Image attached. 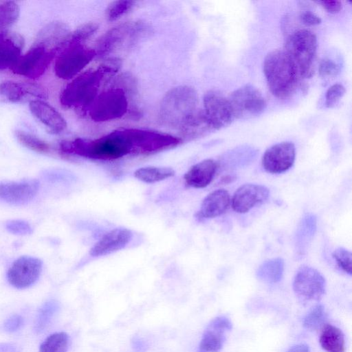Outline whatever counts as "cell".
Instances as JSON below:
<instances>
[{"instance_id": "cell-10", "label": "cell", "mask_w": 352, "mask_h": 352, "mask_svg": "<svg viewBox=\"0 0 352 352\" xmlns=\"http://www.w3.org/2000/svg\"><path fill=\"white\" fill-rule=\"evenodd\" d=\"M56 52L34 42L30 50L10 68L13 73L30 78L42 76L54 59Z\"/></svg>"}, {"instance_id": "cell-2", "label": "cell", "mask_w": 352, "mask_h": 352, "mask_svg": "<svg viewBox=\"0 0 352 352\" xmlns=\"http://www.w3.org/2000/svg\"><path fill=\"white\" fill-rule=\"evenodd\" d=\"M117 70L116 64L111 60H107L97 69H91L81 73L61 92V104L67 108H83L91 104L98 96L104 75Z\"/></svg>"}, {"instance_id": "cell-35", "label": "cell", "mask_w": 352, "mask_h": 352, "mask_svg": "<svg viewBox=\"0 0 352 352\" xmlns=\"http://www.w3.org/2000/svg\"><path fill=\"white\" fill-rule=\"evenodd\" d=\"M327 319V314L324 307L321 304L314 306L302 320L305 328L310 331H314L322 326Z\"/></svg>"}, {"instance_id": "cell-27", "label": "cell", "mask_w": 352, "mask_h": 352, "mask_svg": "<svg viewBox=\"0 0 352 352\" xmlns=\"http://www.w3.org/2000/svg\"><path fill=\"white\" fill-rule=\"evenodd\" d=\"M320 344L327 352H345V340L342 331L331 325H324L320 336Z\"/></svg>"}, {"instance_id": "cell-16", "label": "cell", "mask_w": 352, "mask_h": 352, "mask_svg": "<svg viewBox=\"0 0 352 352\" xmlns=\"http://www.w3.org/2000/svg\"><path fill=\"white\" fill-rule=\"evenodd\" d=\"M30 97L47 98V91L40 85L32 82L5 81L0 83V102L16 103Z\"/></svg>"}, {"instance_id": "cell-13", "label": "cell", "mask_w": 352, "mask_h": 352, "mask_svg": "<svg viewBox=\"0 0 352 352\" xmlns=\"http://www.w3.org/2000/svg\"><path fill=\"white\" fill-rule=\"evenodd\" d=\"M41 270L42 261L39 258L23 256L16 259L10 267L8 280L16 288H26L38 280Z\"/></svg>"}, {"instance_id": "cell-15", "label": "cell", "mask_w": 352, "mask_h": 352, "mask_svg": "<svg viewBox=\"0 0 352 352\" xmlns=\"http://www.w3.org/2000/svg\"><path fill=\"white\" fill-rule=\"evenodd\" d=\"M270 195L269 189L261 184H245L234 193L231 204L238 213H245L254 206L265 202Z\"/></svg>"}, {"instance_id": "cell-39", "label": "cell", "mask_w": 352, "mask_h": 352, "mask_svg": "<svg viewBox=\"0 0 352 352\" xmlns=\"http://www.w3.org/2000/svg\"><path fill=\"white\" fill-rule=\"evenodd\" d=\"M345 94V88L341 84H334L326 92L325 104L328 108L334 107Z\"/></svg>"}, {"instance_id": "cell-21", "label": "cell", "mask_w": 352, "mask_h": 352, "mask_svg": "<svg viewBox=\"0 0 352 352\" xmlns=\"http://www.w3.org/2000/svg\"><path fill=\"white\" fill-rule=\"evenodd\" d=\"M24 39L19 33L0 32V70L11 68L21 56Z\"/></svg>"}, {"instance_id": "cell-43", "label": "cell", "mask_w": 352, "mask_h": 352, "mask_svg": "<svg viewBox=\"0 0 352 352\" xmlns=\"http://www.w3.org/2000/svg\"><path fill=\"white\" fill-rule=\"evenodd\" d=\"M300 19L301 22L307 26L317 25L321 23V19L310 11L302 12Z\"/></svg>"}, {"instance_id": "cell-30", "label": "cell", "mask_w": 352, "mask_h": 352, "mask_svg": "<svg viewBox=\"0 0 352 352\" xmlns=\"http://www.w3.org/2000/svg\"><path fill=\"white\" fill-rule=\"evenodd\" d=\"M254 157V152L251 150L239 152L236 151L223 158L222 163L219 164L224 169H236L248 165Z\"/></svg>"}, {"instance_id": "cell-11", "label": "cell", "mask_w": 352, "mask_h": 352, "mask_svg": "<svg viewBox=\"0 0 352 352\" xmlns=\"http://www.w3.org/2000/svg\"><path fill=\"white\" fill-rule=\"evenodd\" d=\"M293 289L298 300L302 303L318 301L325 293L326 280L316 269L302 265L298 270L294 276Z\"/></svg>"}, {"instance_id": "cell-32", "label": "cell", "mask_w": 352, "mask_h": 352, "mask_svg": "<svg viewBox=\"0 0 352 352\" xmlns=\"http://www.w3.org/2000/svg\"><path fill=\"white\" fill-rule=\"evenodd\" d=\"M59 308L58 303L55 300L45 302L39 309L36 318L34 329L36 332L43 331Z\"/></svg>"}, {"instance_id": "cell-33", "label": "cell", "mask_w": 352, "mask_h": 352, "mask_svg": "<svg viewBox=\"0 0 352 352\" xmlns=\"http://www.w3.org/2000/svg\"><path fill=\"white\" fill-rule=\"evenodd\" d=\"M18 141L25 147L39 153H47L50 151V145L46 142L23 131L15 133Z\"/></svg>"}, {"instance_id": "cell-20", "label": "cell", "mask_w": 352, "mask_h": 352, "mask_svg": "<svg viewBox=\"0 0 352 352\" xmlns=\"http://www.w3.org/2000/svg\"><path fill=\"white\" fill-rule=\"evenodd\" d=\"M29 107L32 115L46 126L49 133L58 134L66 129L67 123L63 117L45 101L31 100Z\"/></svg>"}, {"instance_id": "cell-6", "label": "cell", "mask_w": 352, "mask_h": 352, "mask_svg": "<svg viewBox=\"0 0 352 352\" xmlns=\"http://www.w3.org/2000/svg\"><path fill=\"white\" fill-rule=\"evenodd\" d=\"M96 54L94 48L69 41L56 60L55 74L61 79H71L79 74Z\"/></svg>"}, {"instance_id": "cell-29", "label": "cell", "mask_w": 352, "mask_h": 352, "mask_svg": "<svg viewBox=\"0 0 352 352\" xmlns=\"http://www.w3.org/2000/svg\"><path fill=\"white\" fill-rule=\"evenodd\" d=\"M175 170L168 167L145 166L137 169L134 176L145 183H155L173 177Z\"/></svg>"}, {"instance_id": "cell-25", "label": "cell", "mask_w": 352, "mask_h": 352, "mask_svg": "<svg viewBox=\"0 0 352 352\" xmlns=\"http://www.w3.org/2000/svg\"><path fill=\"white\" fill-rule=\"evenodd\" d=\"M316 229V217L311 213L305 214L299 222L294 238L295 252L298 258L306 254Z\"/></svg>"}, {"instance_id": "cell-18", "label": "cell", "mask_w": 352, "mask_h": 352, "mask_svg": "<svg viewBox=\"0 0 352 352\" xmlns=\"http://www.w3.org/2000/svg\"><path fill=\"white\" fill-rule=\"evenodd\" d=\"M38 188L36 179L1 183L0 199L12 204H24L34 197Z\"/></svg>"}, {"instance_id": "cell-3", "label": "cell", "mask_w": 352, "mask_h": 352, "mask_svg": "<svg viewBox=\"0 0 352 352\" xmlns=\"http://www.w3.org/2000/svg\"><path fill=\"white\" fill-rule=\"evenodd\" d=\"M263 73L272 94L282 99L290 97L295 92L300 78L284 50H274L265 56Z\"/></svg>"}, {"instance_id": "cell-5", "label": "cell", "mask_w": 352, "mask_h": 352, "mask_svg": "<svg viewBox=\"0 0 352 352\" xmlns=\"http://www.w3.org/2000/svg\"><path fill=\"white\" fill-rule=\"evenodd\" d=\"M317 51L316 35L308 30L293 32L286 40L284 52L289 57L300 78H308L314 73Z\"/></svg>"}, {"instance_id": "cell-12", "label": "cell", "mask_w": 352, "mask_h": 352, "mask_svg": "<svg viewBox=\"0 0 352 352\" xmlns=\"http://www.w3.org/2000/svg\"><path fill=\"white\" fill-rule=\"evenodd\" d=\"M204 112L214 130L228 126L234 119L228 101L217 91H207L203 99Z\"/></svg>"}, {"instance_id": "cell-40", "label": "cell", "mask_w": 352, "mask_h": 352, "mask_svg": "<svg viewBox=\"0 0 352 352\" xmlns=\"http://www.w3.org/2000/svg\"><path fill=\"white\" fill-rule=\"evenodd\" d=\"M8 231L14 234L26 235L32 232L31 226L23 220H11L6 225Z\"/></svg>"}, {"instance_id": "cell-4", "label": "cell", "mask_w": 352, "mask_h": 352, "mask_svg": "<svg viewBox=\"0 0 352 352\" xmlns=\"http://www.w3.org/2000/svg\"><path fill=\"white\" fill-rule=\"evenodd\" d=\"M196 90L188 85H180L170 89L160 103L159 117L167 127L179 130L198 109Z\"/></svg>"}, {"instance_id": "cell-26", "label": "cell", "mask_w": 352, "mask_h": 352, "mask_svg": "<svg viewBox=\"0 0 352 352\" xmlns=\"http://www.w3.org/2000/svg\"><path fill=\"white\" fill-rule=\"evenodd\" d=\"M179 131L184 138L195 139L207 135L214 129L201 109H197L184 123Z\"/></svg>"}, {"instance_id": "cell-45", "label": "cell", "mask_w": 352, "mask_h": 352, "mask_svg": "<svg viewBox=\"0 0 352 352\" xmlns=\"http://www.w3.org/2000/svg\"><path fill=\"white\" fill-rule=\"evenodd\" d=\"M287 352H310V349L307 344L300 343L294 345Z\"/></svg>"}, {"instance_id": "cell-38", "label": "cell", "mask_w": 352, "mask_h": 352, "mask_svg": "<svg viewBox=\"0 0 352 352\" xmlns=\"http://www.w3.org/2000/svg\"><path fill=\"white\" fill-rule=\"evenodd\" d=\"M332 256L338 266L344 272L351 275L352 273L351 252L344 248H338L333 251Z\"/></svg>"}, {"instance_id": "cell-37", "label": "cell", "mask_w": 352, "mask_h": 352, "mask_svg": "<svg viewBox=\"0 0 352 352\" xmlns=\"http://www.w3.org/2000/svg\"><path fill=\"white\" fill-rule=\"evenodd\" d=\"M98 25L94 22H89L78 27L72 34L69 41L79 43H84L85 41L91 37L98 30Z\"/></svg>"}, {"instance_id": "cell-28", "label": "cell", "mask_w": 352, "mask_h": 352, "mask_svg": "<svg viewBox=\"0 0 352 352\" xmlns=\"http://www.w3.org/2000/svg\"><path fill=\"white\" fill-rule=\"evenodd\" d=\"M284 265V261L280 258L268 259L258 267L256 270V276L260 280L266 283H276L283 277Z\"/></svg>"}, {"instance_id": "cell-42", "label": "cell", "mask_w": 352, "mask_h": 352, "mask_svg": "<svg viewBox=\"0 0 352 352\" xmlns=\"http://www.w3.org/2000/svg\"><path fill=\"white\" fill-rule=\"evenodd\" d=\"M23 324V319L19 315H13L4 322L3 328L8 332H14L19 330Z\"/></svg>"}, {"instance_id": "cell-17", "label": "cell", "mask_w": 352, "mask_h": 352, "mask_svg": "<svg viewBox=\"0 0 352 352\" xmlns=\"http://www.w3.org/2000/svg\"><path fill=\"white\" fill-rule=\"evenodd\" d=\"M232 328L231 321L226 316L214 318L207 326L199 345V352H218L226 341V334Z\"/></svg>"}, {"instance_id": "cell-46", "label": "cell", "mask_w": 352, "mask_h": 352, "mask_svg": "<svg viewBox=\"0 0 352 352\" xmlns=\"http://www.w3.org/2000/svg\"><path fill=\"white\" fill-rule=\"evenodd\" d=\"M0 352H18L16 348L8 343H0Z\"/></svg>"}, {"instance_id": "cell-34", "label": "cell", "mask_w": 352, "mask_h": 352, "mask_svg": "<svg viewBox=\"0 0 352 352\" xmlns=\"http://www.w3.org/2000/svg\"><path fill=\"white\" fill-rule=\"evenodd\" d=\"M20 9L13 1L0 2V32L14 23L19 18Z\"/></svg>"}, {"instance_id": "cell-47", "label": "cell", "mask_w": 352, "mask_h": 352, "mask_svg": "<svg viewBox=\"0 0 352 352\" xmlns=\"http://www.w3.org/2000/svg\"><path fill=\"white\" fill-rule=\"evenodd\" d=\"M133 346L136 349L138 350H142L144 347L143 342L141 341L140 339H135V340L133 341Z\"/></svg>"}, {"instance_id": "cell-31", "label": "cell", "mask_w": 352, "mask_h": 352, "mask_svg": "<svg viewBox=\"0 0 352 352\" xmlns=\"http://www.w3.org/2000/svg\"><path fill=\"white\" fill-rule=\"evenodd\" d=\"M69 336L65 332H58L47 337L40 346L39 352H67Z\"/></svg>"}, {"instance_id": "cell-41", "label": "cell", "mask_w": 352, "mask_h": 352, "mask_svg": "<svg viewBox=\"0 0 352 352\" xmlns=\"http://www.w3.org/2000/svg\"><path fill=\"white\" fill-rule=\"evenodd\" d=\"M339 71L338 65L330 59L324 58L320 63L319 74L322 78L335 76Z\"/></svg>"}, {"instance_id": "cell-8", "label": "cell", "mask_w": 352, "mask_h": 352, "mask_svg": "<svg viewBox=\"0 0 352 352\" xmlns=\"http://www.w3.org/2000/svg\"><path fill=\"white\" fill-rule=\"evenodd\" d=\"M146 30L140 21H128L113 28L98 41L94 50L97 54L107 55L135 41Z\"/></svg>"}, {"instance_id": "cell-44", "label": "cell", "mask_w": 352, "mask_h": 352, "mask_svg": "<svg viewBox=\"0 0 352 352\" xmlns=\"http://www.w3.org/2000/svg\"><path fill=\"white\" fill-rule=\"evenodd\" d=\"M318 3L330 14H336L342 9V3L339 1H322Z\"/></svg>"}, {"instance_id": "cell-24", "label": "cell", "mask_w": 352, "mask_h": 352, "mask_svg": "<svg viewBox=\"0 0 352 352\" xmlns=\"http://www.w3.org/2000/svg\"><path fill=\"white\" fill-rule=\"evenodd\" d=\"M230 204L228 192L217 189L209 193L203 200L196 215L199 219L217 217L223 214Z\"/></svg>"}, {"instance_id": "cell-36", "label": "cell", "mask_w": 352, "mask_h": 352, "mask_svg": "<svg viewBox=\"0 0 352 352\" xmlns=\"http://www.w3.org/2000/svg\"><path fill=\"white\" fill-rule=\"evenodd\" d=\"M136 1L131 0H119L111 2L106 10V16L109 21H115L130 12Z\"/></svg>"}, {"instance_id": "cell-22", "label": "cell", "mask_w": 352, "mask_h": 352, "mask_svg": "<svg viewBox=\"0 0 352 352\" xmlns=\"http://www.w3.org/2000/svg\"><path fill=\"white\" fill-rule=\"evenodd\" d=\"M71 34L67 24L61 21H53L38 32L34 41L58 52L68 43Z\"/></svg>"}, {"instance_id": "cell-14", "label": "cell", "mask_w": 352, "mask_h": 352, "mask_svg": "<svg viewBox=\"0 0 352 352\" xmlns=\"http://www.w3.org/2000/svg\"><path fill=\"white\" fill-rule=\"evenodd\" d=\"M296 158V148L291 142H282L268 148L263 155V168L268 173L279 174L289 170Z\"/></svg>"}, {"instance_id": "cell-19", "label": "cell", "mask_w": 352, "mask_h": 352, "mask_svg": "<svg viewBox=\"0 0 352 352\" xmlns=\"http://www.w3.org/2000/svg\"><path fill=\"white\" fill-rule=\"evenodd\" d=\"M132 237L131 230L124 228H114L104 234L94 245L89 254L94 257L110 254L125 248Z\"/></svg>"}, {"instance_id": "cell-7", "label": "cell", "mask_w": 352, "mask_h": 352, "mask_svg": "<svg viewBox=\"0 0 352 352\" xmlns=\"http://www.w3.org/2000/svg\"><path fill=\"white\" fill-rule=\"evenodd\" d=\"M129 102L123 89L110 88L98 95L90 104L89 116L97 122L122 117L128 111Z\"/></svg>"}, {"instance_id": "cell-9", "label": "cell", "mask_w": 352, "mask_h": 352, "mask_svg": "<svg viewBox=\"0 0 352 352\" xmlns=\"http://www.w3.org/2000/svg\"><path fill=\"white\" fill-rule=\"evenodd\" d=\"M234 119H247L261 115L267 103L261 91L252 85L234 91L228 98Z\"/></svg>"}, {"instance_id": "cell-23", "label": "cell", "mask_w": 352, "mask_h": 352, "mask_svg": "<svg viewBox=\"0 0 352 352\" xmlns=\"http://www.w3.org/2000/svg\"><path fill=\"white\" fill-rule=\"evenodd\" d=\"M218 168V162L212 159L204 160L192 166L184 178L189 186L203 188L211 183Z\"/></svg>"}, {"instance_id": "cell-1", "label": "cell", "mask_w": 352, "mask_h": 352, "mask_svg": "<svg viewBox=\"0 0 352 352\" xmlns=\"http://www.w3.org/2000/svg\"><path fill=\"white\" fill-rule=\"evenodd\" d=\"M64 153L86 158L113 160L131 153L141 154V130L120 129L94 140L76 138L59 144Z\"/></svg>"}]
</instances>
